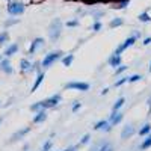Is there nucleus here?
<instances>
[{
  "mask_svg": "<svg viewBox=\"0 0 151 151\" xmlns=\"http://www.w3.org/2000/svg\"><path fill=\"white\" fill-rule=\"evenodd\" d=\"M14 23H17V20H9V21H6V24H5V26H12Z\"/></svg>",
  "mask_w": 151,
  "mask_h": 151,
  "instance_id": "4c0bfd02",
  "label": "nucleus"
},
{
  "mask_svg": "<svg viewBox=\"0 0 151 151\" xmlns=\"http://www.w3.org/2000/svg\"><path fill=\"white\" fill-rule=\"evenodd\" d=\"M107 92H109V88H104V89H103V91H101V94H103V95H106V94H107Z\"/></svg>",
  "mask_w": 151,
  "mask_h": 151,
  "instance_id": "58836bf2",
  "label": "nucleus"
},
{
  "mask_svg": "<svg viewBox=\"0 0 151 151\" xmlns=\"http://www.w3.org/2000/svg\"><path fill=\"white\" fill-rule=\"evenodd\" d=\"M30 110L32 112H40V110H45V109L42 107V103L41 101H38V103H35V104L30 106Z\"/></svg>",
  "mask_w": 151,
  "mask_h": 151,
  "instance_id": "393cba45",
  "label": "nucleus"
},
{
  "mask_svg": "<svg viewBox=\"0 0 151 151\" xmlns=\"http://www.w3.org/2000/svg\"><path fill=\"white\" fill-rule=\"evenodd\" d=\"M122 59H121V55H115L113 53L110 58H109V60H107V64L112 67V68H116V67H119L122 62H121Z\"/></svg>",
  "mask_w": 151,
  "mask_h": 151,
  "instance_id": "f8f14e48",
  "label": "nucleus"
},
{
  "mask_svg": "<svg viewBox=\"0 0 151 151\" xmlns=\"http://www.w3.org/2000/svg\"><path fill=\"white\" fill-rule=\"evenodd\" d=\"M29 130H30L29 127H24V129H21V130H18V132H17V133H15L14 136H12V137H11V141H12V142H15V141H18V139H21V137H24V136H26V134L29 133Z\"/></svg>",
  "mask_w": 151,
  "mask_h": 151,
  "instance_id": "4468645a",
  "label": "nucleus"
},
{
  "mask_svg": "<svg viewBox=\"0 0 151 151\" xmlns=\"http://www.w3.org/2000/svg\"><path fill=\"white\" fill-rule=\"evenodd\" d=\"M133 133H134V124H127L121 132V139H124V141L129 139V137L133 136Z\"/></svg>",
  "mask_w": 151,
  "mask_h": 151,
  "instance_id": "9d476101",
  "label": "nucleus"
},
{
  "mask_svg": "<svg viewBox=\"0 0 151 151\" xmlns=\"http://www.w3.org/2000/svg\"><path fill=\"white\" fill-rule=\"evenodd\" d=\"M60 33H62V21L59 18H55L52 21V24L48 26V36L52 41H58Z\"/></svg>",
  "mask_w": 151,
  "mask_h": 151,
  "instance_id": "f257e3e1",
  "label": "nucleus"
},
{
  "mask_svg": "<svg viewBox=\"0 0 151 151\" xmlns=\"http://www.w3.org/2000/svg\"><path fill=\"white\" fill-rule=\"evenodd\" d=\"M122 118H124V113H122L121 110H118V112H112V113H110V118H109V122H110V125L113 127V125L119 124V122L122 121Z\"/></svg>",
  "mask_w": 151,
  "mask_h": 151,
  "instance_id": "1a4fd4ad",
  "label": "nucleus"
},
{
  "mask_svg": "<svg viewBox=\"0 0 151 151\" xmlns=\"http://www.w3.org/2000/svg\"><path fill=\"white\" fill-rule=\"evenodd\" d=\"M52 147H53V144L50 142V141H47L44 145H42V148H41V151H50L52 150Z\"/></svg>",
  "mask_w": 151,
  "mask_h": 151,
  "instance_id": "7c9ffc66",
  "label": "nucleus"
},
{
  "mask_svg": "<svg viewBox=\"0 0 151 151\" xmlns=\"http://www.w3.org/2000/svg\"><path fill=\"white\" fill-rule=\"evenodd\" d=\"M112 129V125H110V122L107 121V119H101V121H98V122H95L94 124V130H100V132H109Z\"/></svg>",
  "mask_w": 151,
  "mask_h": 151,
  "instance_id": "6e6552de",
  "label": "nucleus"
},
{
  "mask_svg": "<svg viewBox=\"0 0 151 151\" xmlns=\"http://www.w3.org/2000/svg\"><path fill=\"white\" fill-rule=\"evenodd\" d=\"M150 147H151V133L147 134V139L142 142V145H141L139 148H141V150H147V148H150Z\"/></svg>",
  "mask_w": 151,
  "mask_h": 151,
  "instance_id": "4be33fe9",
  "label": "nucleus"
},
{
  "mask_svg": "<svg viewBox=\"0 0 151 151\" xmlns=\"http://www.w3.org/2000/svg\"><path fill=\"white\" fill-rule=\"evenodd\" d=\"M2 121H3V118H0V124H2Z\"/></svg>",
  "mask_w": 151,
  "mask_h": 151,
  "instance_id": "79ce46f5",
  "label": "nucleus"
},
{
  "mask_svg": "<svg viewBox=\"0 0 151 151\" xmlns=\"http://www.w3.org/2000/svg\"><path fill=\"white\" fill-rule=\"evenodd\" d=\"M122 23H124V20H122L121 17H116V18H113V20L109 23V27H110V29L119 27V26H122Z\"/></svg>",
  "mask_w": 151,
  "mask_h": 151,
  "instance_id": "aec40b11",
  "label": "nucleus"
},
{
  "mask_svg": "<svg viewBox=\"0 0 151 151\" xmlns=\"http://www.w3.org/2000/svg\"><path fill=\"white\" fill-rule=\"evenodd\" d=\"M98 151H113V147L110 142H104L103 145H100V150Z\"/></svg>",
  "mask_w": 151,
  "mask_h": 151,
  "instance_id": "a878e982",
  "label": "nucleus"
},
{
  "mask_svg": "<svg viewBox=\"0 0 151 151\" xmlns=\"http://www.w3.org/2000/svg\"><path fill=\"white\" fill-rule=\"evenodd\" d=\"M18 52V45L17 44H11L6 50H5V52H3V55L6 56V58H9V56H12V55H15Z\"/></svg>",
  "mask_w": 151,
  "mask_h": 151,
  "instance_id": "dca6fc26",
  "label": "nucleus"
},
{
  "mask_svg": "<svg viewBox=\"0 0 151 151\" xmlns=\"http://www.w3.org/2000/svg\"><path fill=\"white\" fill-rule=\"evenodd\" d=\"M139 80H142V76L141 74H134V76H130L129 77V83H134V82H139Z\"/></svg>",
  "mask_w": 151,
  "mask_h": 151,
  "instance_id": "cd10ccee",
  "label": "nucleus"
},
{
  "mask_svg": "<svg viewBox=\"0 0 151 151\" xmlns=\"http://www.w3.org/2000/svg\"><path fill=\"white\" fill-rule=\"evenodd\" d=\"M148 71H150V73H151V64H150V67H148Z\"/></svg>",
  "mask_w": 151,
  "mask_h": 151,
  "instance_id": "a19ab883",
  "label": "nucleus"
},
{
  "mask_svg": "<svg viewBox=\"0 0 151 151\" xmlns=\"http://www.w3.org/2000/svg\"><path fill=\"white\" fill-rule=\"evenodd\" d=\"M60 101H62V97H60L59 94H56V95H52V97L42 100L41 103H42V107H44V109H55Z\"/></svg>",
  "mask_w": 151,
  "mask_h": 151,
  "instance_id": "423d86ee",
  "label": "nucleus"
},
{
  "mask_svg": "<svg viewBox=\"0 0 151 151\" xmlns=\"http://www.w3.org/2000/svg\"><path fill=\"white\" fill-rule=\"evenodd\" d=\"M9 40V35L6 33V32H3V33H0V45H3L6 41Z\"/></svg>",
  "mask_w": 151,
  "mask_h": 151,
  "instance_id": "c756f323",
  "label": "nucleus"
},
{
  "mask_svg": "<svg viewBox=\"0 0 151 151\" xmlns=\"http://www.w3.org/2000/svg\"><path fill=\"white\" fill-rule=\"evenodd\" d=\"M129 5H130V0H119V2L115 5V8L116 9H125Z\"/></svg>",
  "mask_w": 151,
  "mask_h": 151,
  "instance_id": "5701e85b",
  "label": "nucleus"
},
{
  "mask_svg": "<svg viewBox=\"0 0 151 151\" xmlns=\"http://www.w3.org/2000/svg\"><path fill=\"white\" fill-rule=\"evenodd\" d=\"M20 68H21V71H24V73L30 71V70H32V64H30L27 59H21V60H20Z\"/></svg>",
  "mask_w": 151,
  "mask_h": 151,
  "instance_id": "6ab92c4d",
  "label": "nucleus"
},
{
  "mask_svg": "<svg viewBox=\"0 0 151 151\" xmlns=\"http://www.w3.org/2000/svg\"><path fill=\"white\" fill-rule=\"evenodd\" d=\"M127 80H129V77H121V79H119L115 85H113V86H115V88H119V86H122V85H124L125 82H127Z\"/></svg>",
  "mask_w": 151,
  "mask_h": 151,
  "instance_id": "2f4dec72",
  "label": "nucleus"
},
{
  "mask_svg": "<svg viewBox=\"0 0 151 151\" xmlns=\"http://www.w3.org/2000/svg\"><path fill=\"white\" fill-rule=\"evenodd\" d=\"M64 56V53L60 52V50H58V52H50L48 55H45L44 60L41 62V67L45 70V68H50L56 60H60V58Z\"/></svg>",
  "mask_w": 151,
  "mask_h": 151,
  "instance_id": "f03ea898",
  "label": "nucleus"
},
{
  "mask_svg": "<svg viewBox=\"0 0 151 151\" xmlns=\"http://www.w3.org/2000/svg\"><path fill=\"white\" fill-rule=\"evenodd\" d=\"M73 60H74V55H73V53L65 55V56H62V58H60V62H62V64H64L65 67H70V65L73 64Z\"/></svg>",
  "mask_w": 151,
  "mask_h": 151,
  "instance_id": "f3484780",
  "label": "nucleus"
},
{
  "mask_svg": "<svg viewBox=\"0 0 151 151\" xmlns=\"http://www.w3.org/2000/svg\"><path fill=\"white\" fill-rule=\"evenodd\" d=\"M89 139H91V134H85V136L82 137V141H80V145L88 144V142H89Z\"/></svg>",
  "mask_w": 151,
  "mask_h": 151,
  "instance_id": "473e14b6",
  "label": "nucleus"
},
{
  "mask_svg": "<svg viewBox=\"0 0 151 151\" xmlns=\"http://www.w3.org/2000/svg\"><path fill=\"white\" fill-rule=\"evenodd\" d=\"M44 79H45V73H42V71H38V76H36V80H35V83H33V86H32V92H35L38 88L41 86V83L44 82Z\"/></svg>",
  "mask_w": 151,
  "mask_h": 151,
  "instance_id": "ddd939ff",
  "label": "nucleus"
},
{
  "mask_svg": "<svg viewBox=\"0 0 151 151\" xmlns=\"http://www.w3.org/2000/svg\"><path fill=\"white\" fill-rule=\"evenodd\" d=\"M125 103V98L124 97H119L115 103H113V106H112V112H118V110H121V107H122V104Z\"/></svg>",
  "mask_w": 151,
  "mask_h": 151,
  "instance_id": "a211bd4d",
  "label": "nucleus"
},
{
  "mask_svg": "<svg viewBox=\"0 0 151 151\" xmlns=\"http://www.w3.org/2000/svg\"><path fill=\"white\" fill-rule=\"evenodd\" d=\"M0 68H2L3 73H6V74H12V73H14V68H12L11 60H9L8 58H5V59L0 60Z\"/></svg>",
  "mask_w": 151,
  "mask_h": 151,
  "instance_id": "9b49d317",
  "label": "nucleus"
},
{
  "mask_svg": "<svg viewBox=\"0 0 151 151\" xmlns=\"http://www.w3.org/2000/svg\"><path fill=\"white\" fill-rule=\"evenodd\" d=\"M148 106H150V113H151V98L148 100Z\"/></svg>",
  "mask_w": 151,
  "mask_h": 151,
  "instance_id": "ea45409f",
  "label": "nucleus"
},
{
  "mask_svg": "<svg viewBox=\"0 0 151 151\" xmlns=\"http://www.w3.org/2000/svg\"><path fill=\"white\" fill-rule=\"evenodd\" d=\"M45 119H47L45 110H40V112H36V115H35V118H33V122H35V124H41V122H44Z\"/></svg>",
  "mask_w": 151,
  "mask_h": 151,
  "instance_id": "2eb2a0df",
  "label": "nucleus"
},
{
  "mask_svg": "<svg viewBox=\"0 0 151 151\" xmlns=\"http://www.w3.org/2000/svg\"><path fill=\"white\" fill-rule=\"evenodd\" d=\"M68 150H70V148H67V150H64V151H68Z\"/></svg>",
  "mask_w": 151,
  "mask_h": 151,
  "instance_id": "37998d69",
  "label": "nucleus"
},
{
  "mask_svg": "<svg viewBox=\"0 0 151 151\" xmlns=\"http://www.w3.org/2000/svg\"><path fill=\"white\" fill-rule=\"evenodd\" d=\"M137 18H139L142 23H150V21H151V17L148 15V12H141V14H139V17H137Z\"/></svg>",
  "mask_w": 151,
  "mask_h": 151,
  "instance_id": "b1692460",
  "label": "nucleus"
},
{
  "mask_svg": "<svg viewBox=\"0 0 151 151\" xmlns=\"http://www.w3.org/2000/svg\"><path fill=\"white\" fill-rule=\"evenodd\" d=\"M89 88H91V85L88 83V82H68L65 86H64V89H74V91H82V92H85V91H89Z\"/></svg>",
  "mask_w": 151,
  "mask_h": 151,
  "instance_id": "39448f33",
  "label": "nucleus"
},
{
  "mask_svg": "<svg viewBox=\"0 0 151 151\" xmlns=\"http://www.w3.org/2000/svg\"><path fill=\"white\" fill-rule=\"evenodd\" d=\"M98 150H100V145H92L89 148V151H98Z\"/></svg>",
  "mask_w": 151,
  "mask_h": 151,
  "instance_id": "c9c22d12",
  "label": "nucleus"
},
{
  "mask_svg": "<svg viewBox=\"0 0 151 151\" xmlns=\"http://www.w3.org/2000/svg\"><path fill=\"white\" fill-rule=\"evenodd\" d=\"M125 70H127V67L121 64L119 67H116V68H115V76H121V74H122V73H124Z\"/></svg>",
  "mask_w": 151,
  "mask_h": 151,
  "instance_id": "c85d7f7f",
  "label": "nucleus"
},
{
  "mask_svg": "<svg viewBox=\"0 0 151 151\" xmlns=\"http://www.w3.org/2000/svg\"><path fill=\"white\" fill-rule=\"evenodd\" d=\"M80 107H82V104H80L79 101H77V103H74V106H73V112H77Z\"/></svg>",
  "mask_w": 151,
  "mask_h": 151,
  "instance_id": "f704fd0d",
  "label": "nucleus"
},
{
  "mask_svg": "<svg viewBox=\"0 0 151 151\" xmlns=\"http://www.w3.org/2000/svg\"><path fill=\"white\" fill-rule=\"evenodd\" d=\"M150 133H151V124H144L139 130V136H147Z\"/></svg>",
  "mask_w": 151,
  "mask_h": 151,
  "instance_id": "412c9836",
  "label": "nucleus"
},
{
  "mask_svg": "<svg viewBox=\"0 0 151 151\" xmlns=\"http://www.w3.org/2000/svg\"><path fill=\"white\" fill-rule=\"evenodd\" d=\"M101 27H103V23L100 21V20H95V23L92 24V27H91V29H92L94 32H98V30H101Z\"/></svg>",
  "mask_w": 151,
  "mask_h": 151,
  "instance_id": "bb28decb",
  "label": "nucleus"
},
{
  "mask_svg": "<svg viewBox=\"0 0 151 151\" xmlns=\"http://www.w3.org/2000/svg\"><path fill=\"white\" fill-rule=\"evenodd\" d=\"M44 44H45V41H44V38H41V36H38V38H35V40L32 41V44H30V48H29V53H30V55L36 53V52H38V48H40V47H42Z\"/></svg>",
  "mask_w": 151,
  "mask_h": 151,
  "instance_id": "0eeeda50",
  "label": "nucleus"
},
{
  "mask_svg": "<svg viewBox=\"0 0 151 151\" xmlns=\"http://www.w3.org/2000/svg\"><path fill=\"white\" fill-rule=\"evenodd\" d=\"M139 36H141L139 33H137V32H134V33H133L132 36H129L127 40H125V41H124L121 45H118V48H116L113 53H115V55H122V52H124V50H127L129 47H132V45L136 42V40H137Z\"/></svg>",
  "mask_w": 151,
  "mask_h": 151,
  "instance_id": "20e7f679",
  "label": "nucleus"
},
{
  "mask_svg": "<svg viewBox=\"0 0 151 151\" xmlns=\"http://www.w3.org/2000/svg\"><path fill=\"white\" fill-rule=\"evenodd\" d=\"M67 26H68V27H76V26H79V21H77V20H71V21L67 23Z\"/></svg>",
  "mask_w": 151,
  "mask_h": 151,
  "instance_id": "72a5a7b5",
  "label": "nucleus"
},
{
  "mask_svg": "<svg viewBox=\"0 0 151 151\" xmlns=\"http://www.w3.org/2000/svg\"><path fill=\"white\" fill-rule=\"evenodd\" d=\"M24 9H26V6H24L23 2H18V0H15V2H9L8 3V12L9 15L12 17H17V15H21Z\"/></svg>",
  "mask_w": 151,
  "mask_h": 151,
  "instance_id": "7ed1b4c3",
  "label": "nucleus"
},
{
  "mask_svg": "<svg viewBox=\"0 0 151 151\" xmlns=\"http://www.w3.org/2000/svg\"><path fill=\"white\" fill-rule=\"evenodd\" d=\"M148 44H151V36H150V38H145V40H144V45H148Z\"/></svg>",
  "mask_w": 151,
  "mask_h": 151,
  "instance_id": "e433bc0d",
  "label": "nucleus"
}]
</instances>
